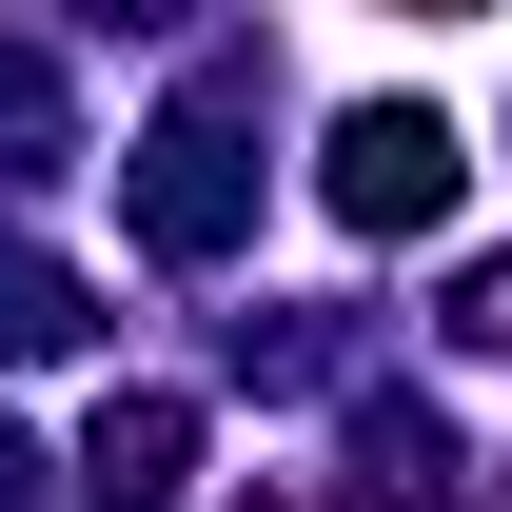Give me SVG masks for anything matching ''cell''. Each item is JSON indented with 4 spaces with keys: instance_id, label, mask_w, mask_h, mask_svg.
Listing matches in <instances>:
<instances>
[{
    "instance_id": "cell-3",
    "label": "cell",
    "mask_w": 512,
    "mask_h": 512,
    "mask_svg": "<svg viewBox=\"0 0 512 512\" xmlns=\"http://www.w3.org/2000/svg\"><path fill=\"white\" fill-rule=\"evenodd\" d=\"M178 473H197V414H178V394H119V414L79 434V493H99V512H178Z\"/></svg>"
},
{
    "instance_id": "cell-2",
    "label": "cell",
    "mask_w": 512,
    "mask_h": 512,
    "mask_svg": "<svg viewBox=\"0 0 512 512\" xmlns=\"http://www.w3.org/2000/svg\"><path fill=\"white\" fill-rule=\"evenodd\" d=\"M119 197H138V256H237L256 237V138L237 119H158Z\"/></svg>"
},
{
    "instance_id": "cell-5",
    "label": "cell",
    "mask_w": 512,
    "mask_h": 512,
    "mask_svg": "<svg viewBox=\"0 0 512 512\" xmlns=\"http://www.w3.org/2000/svg\"><path fill=\"white\" fill-rule=\"evenodd\" d=\"M40 138H60V79H40V60H0V158H40Z\"/></svg>"
},
{
    "instance_id": "cell-1",
    "label": "cell",
    "mask_w": 512,
    "mask_h": 512,
    "mask_svg": "<svg viewBox=\"0 0 512 512\" xmlns=\"http://www.w3.org/2000/svg\"><path fill=\"white\" fill-rule=\"evenodd\" d=\"M316 197L355 217V237H434V217H453V119H434V99H355L335 158H316Z\"/></svg>"
},
{
    "instance_id": "cell-4",
    "label": "cell",
    "mask_w": 512,
    "mask_h": 512,
    "mask_svg": "<svg viewBox=\"0 0 512 512\" xmlns=\"http://www.w3.org/2000/svg\"><path fill=\"white\" fill-rule=\"evenodd\" d=\"M0 355H79V276L60 256H0Z\"/></svg>"
}]
</instances>
